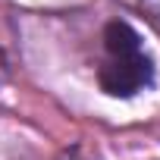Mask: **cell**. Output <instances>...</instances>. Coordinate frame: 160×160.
Listing matches in <instances>:
<instances>
[{
    "label": "cell",
    "mask_w": 160,
    "mask_h": 160,
    "mask_svg": "<svg viewBox=\"0 0 160 160\" xmlns=\"http://www.w3.org/2000/svg\"><path fill=\"white\" fill-rule=\"evenodd\" d=\"M60 160H91V157H85L82 151H66V154H63Z\"/></svg>",
    "instance_id": "277c9868"
},
{
    "label": "cell",
    "mask_w": 160,
    "mask_h": 160,
    "mask_svg": "<svg viewBox=\"0 0 160 160\" xmlns=\"http://www.w3.org/2000/svg\"><path fill=\"white\" fill-rule=\"evenodd\" d=\"M154 82V57L141 35L113 19L101 32V53H98V85L110 98H135Z\"/></svg>",
    "instance_id": "6da1fadb"
},
{
    "label": "cell",
    "mask_w": 160,
    "mask_h": 160,
    "mask_svg": "<svg viewBox=\"0 0 160 160\" xmlns=\"http://www.w3.org/2000/svg\"><path fill=\"white\" fill-rule=\"evenodd\" d=\"M19 57V38H16V25L7 13H0V78H7L16 66Z\"/></svg>",
    "instance_id": "7a4b0ae2"
},
{
    "label": "cell",
    "mask_w": 160,
    "mask_h": 160,
    "mask_svg": "<svg viewBox=\"0 0 160 160\" xmlns=\"http://www.w3.org/2000/svg\"><path fill=\"white\" fill-rule=\"evenodd\" d=\"M122 7H129L132 13L151 19V22H160V0H119Z\"/></svg>",
    "instance_id": "3957f363"
}]
</instances>
